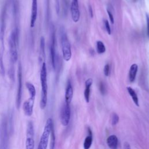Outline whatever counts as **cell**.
I'll return each mask as SVG.
<instances>
[{
    "mask_svg": "<svg viewBox=\"0 0 149 149\" xmlns=\"http://www.w3.org/2000/svg\"><path fill=\"white\" fill-rule=\"evenodd\" d=\"M40 81L41 86V97L40 100V108L44 109L47 104V95H48V84H47V72L45 63L44 62L41 66L40 72Z\"/></svg>",
    "mask_w": 149,
    "mask_h": 149,
    "instance_id": "obj_1",
    "label": "cell"
},
{
    "mask_svg": "<svg viewBox=\"0 0 149 149\" xmlns=\"http://www.w3.org/2000/svg\"><path fill=\"white\" fill-rule=\"evenodd\" d=\"M18 31L16 29H13L10 34L9 37V46L10 61L15 63L18 58L17 45H18Z\"/></svg>",
    "mask_w": 149,
    "mask_h": 149,
    "instance_id": "obj_2",
    "label": "cell"
},
{
    "mask_svg": "<svg viewBox=\"0 0 149 149\" xmlns=\"http://www.w3.org/2000/svg\"><path fill=\"white\" fill-rule=\"evenodd\" d=\"M53 126L54 124L52 119V118H49L46 121L37 149H47L51 132Z\"/></svg>",
    "mask_w": 149,
    "mask_h": 149,
    "instance_id": "obj_3",
    "label": "cell"
},
{
    "mask_svg": "<svg viewBox=\"0 0 149 149\" xmlns=\"http://www.w3.org/2000/svg\"><path fill=\"white\" fill-rule=\"evenodd\" d=\"M61 45L63 58L66 61H69L72 57L70 44L66 33L63 31L61 33Z\"/></svg>",
    "mask_w": 149,
    "mask_h": 149,
    "instance_id": "obj_4",
    "label": "cell"
},
{
    "mask_svg": "<svg viewBox=\"0 0 149 149\" xmlns=\"http://www.w3.org/2000/svg\"><path fill=\"white\" fill-rule=\"evenodd\" d=\"M34 126L31 121H29L26 131V149H34Z\"/></svg>",
    "mask_w": 149,
    "mask_h": 149,
    "instance_id": "obj_5",
    "label": "cell"
},
{
    "mask_svg": "<svg viewBox=\"0 0 149 149\" xmlns=\"http://www.w3.org/2000/svg\"><path fill=\"white\" fill-rule=\"evenodd\" d=\"M70 119V108L69 104L65 102L61 108L60 112V119L63 126H66L68 125Z\"/></svg>",
    "mask_w": 149,
    "mask_h": 149,
    "instance_id": "obj_6",
    "label": "cell"
},
{
    "mask_svg": "<svg viewBox=\"0 0 149 149\" xmlns=\"http://www.w3.org/2000/svg\"><path fill=\"white\" fill-rule=\"evenodd\" d=\"M17 79H18V86L17 91L16 95V107L19 109L21 101H22V69L20 63H19L18 70H17Z\"/></svg>",
    "mask_w": 149,
    "mask_h": 149,
    "instance_id": "obj_7",
    "label": "cell"
},
{
    "mask_svg": "<svg viewBox=\"0 0 149 149\" xmlns=\"http://www.w3.org/2000/svg\"><path fill=\"white\" fill-rule=\"evenodd\" d=\"M72 19L74 22H77L80 19V10L78 0H72L70 6Z\"/></svg>",
    "mask_w": 149,
    "mask_h": 149,
    "instance_id": "obj_8",
    "label": "cell"
},
{
    "mask_svg": "<svg viewBox=\"0 0 149 149\" xmlns=\"http://www.w3.org/2000/svg\"><path fill=\"white\" fill-rule=\"evenodd\" d=\"M34 101L35 98L30 97V98L23 103V109L26 115L30 116L33 114Z\"/></svg>",
    "mask_w": 149,
    "mask_h": 149,
    "instance_id": "obj_9",
    "label": "cell"
},
{
    "mask_svg": "<svg viewBox=\"0 0 149 149\" xmlns=\"http://www.w3.org/2000/svg\"><path fill=\"white\" fill-rule=\"evenodd\" d=\"M38 4L37 0H32L31 9V16H30V27H33L35 25L37 14H38Z\"/></svg>",
    "mask_w": 149,
    "mask_h": 149,
    "instance_id": "obj_10",
    "label": "cell"
},
{
    "mask_svg": "<svg viewBox=\"0 0 149 149\" xmlns=\"http://www.w3.org/2000/svg\"><path fill=\"white\" fill-rule=\"evenodd\" d=\"M6 122L3 120L2 125V132H1V142H2V149H6L7 141H8V134H7V127Z\"/></svg>",
    "mask_w": 149,
    "mask_h": 149,
    "instance_id": "obj_11",
    "label": "cell"
},
{
    "mask_svg": "<svg viewBox=\"0 0 149 149\" xmlns=\"http://www.w3.org/2000/svg\"><path fill=\"white\" fill-rule=\"evenodd\" d=\"M73 87L71 84V83L70 81H68L66 88V91H65V102L67 104H70L72 98H73Z\"/></svg>",
    "mask_w": 149,
    "mask_h": 149,
    "instance_id": "obj_12",
    "label": "cell"
},
{
    "mask_svg": "<svg viewBox=\"0 0 149 149\" xmlns=\"http://www.w3.org/2000/svg\"><path fill=\"white\" fill-rule=\"evenodd\" d=\"M50 55H51V61L52 66L54 69H55L56 67V52H55V37L54 36L52 37V40L50 45Z\"/></svg>",
    "mask_w": 149,
    "mask_h": 149,
    "instance_id": "obj_13",
    "label": "cell"
},
{
    "mask_svg": "<svg viewBox=\"0 0 149 149\" xmlns=\"http://www.w3.org/2000/svg\"><path fill=\"white\" fill-rule=\"evenodd\" d=\"M93 83V79L91 78L88 79L85 82V90L84 92V95L85 100L87 102H89L90 95V87Z\"/></svg>",
    "mask_w": 149,
    "mask_h": 149,
    "instance_id": "obj_14",
    "label": "cell"
},
{
    "mask_svg": "<svg viewBox=\"0 0 149 149\" xmlns=\"http://www.w3.org/2000/svg\"><path fill=\"white\" fill-rule=\"evenodd\" d=\"M108 146L111 149H117L118 144V140L115 135H111L109 136L107 140Z\"/></svg>",
    "mask_w": 149,
    "mask_h": 149,
    "instance_id": "obj_15",
    "label": "cell"
},
{
    "mask_svg": "<svg viewBox=\"0 0 149 149\" xmlns=\"http://www.w3.org/2000/svg\"><path fill=\"white\" fill-rule=\"evenodd\" d=\"M137 71H138L137 65L136 63L132 65L129 72V79L130 82H133L134 81Z\"/></svg>",
    "mask_w": 149,
    "mask_h": 149,
    "instance_id": "obj_16",
    "label": "cell"
},
{
    "mask_svg": "<svg viewBox=\"0 0 149 149\" xmlns=\"http://www.w3.org/2000/svg\"><path fill=\"white\" fill-rule=\"evenodd\" d=\"M45 38L41 37L40 43V54H39V62H42L45 59Z\"/></svg>",
    "mask_w": 149,
    "mask_h": 149,
    "instance_id": "obj_17",
    "label": "cell"
},
{
    "mask_svg": "<svg viewBox=\"0 0 149 149\" xmlns=\"http://www.w3.org/2000/svg\"><path fill=\"white\" fill-rule=\"evenodd\" d=\"M127 91H128L129 95H130L133 101H134V104L137 106H139V99H138L137 95L136 93L135 92V91L132 88H131L130 87H127Z\"/></svg>",
    "mask_w": 149,
    "mask_h": 149,
    "instance_id": "obj_18",
    "label": "cell"
},
{
    "mask_svg": "<svg viewBox=\"0 0 149 149\" xmlns=\"http://www.w3.org/2000/svg\"><path fill=\"white\" fill-rule=\"evenodd\" d=\"M26 86L29 91L30 97L35 98L36 95V88H35L34 86L30 82L27 81L26 83Z\"/></svg>",
    "mask_w": 149,
    "mask_h": 149,
    "instance_id": "obj_19",
    "label": "cell"
},
{
    "mask_svg": "<svg viewBox=\"0 0 149 149\" xmlns=\"http://www.w3.org/2000/svg\"><path fill=\"white\" fill-rule=\"evenodd\" d=\"M55 146V135L54 126L52 128L51 134H50V145L49 149H54Z\"/></svg>",
    "mask_w": 149,
    "mask_h": 149,
    "instance_id": "obj_20",
    "label": "cell"
},
{
    "mask_svg": "<svg viewBox=\"0 0 149 149\" xmlns=\"http://www.w3.org/2000/svg\"><path fill=\"white\" fill-rule=\"evenodd\" d=\"M106 48L104 43L101 41L97 42V51L100 54H102L105 52Z\"/></svg>",
    "mask_w": 149,
    "mask_h": 149,
    "instance_id": "obj_21",
    "label": "cell"
},
{
    "mask_svg": "<svg viewBox=\"0 0 149 149\" xmlns=\"http://www.w3.org/2000/svg\"><path fill=\"white\" fill-rule=\"evenodd\" d=\"M92 139H92L91 134H89L85 138L84 144H83L84 149H89L90 148L92 144V140H93Z\"/></svg>",
    "mask_w": 149,
    "mask_h": 149,
    "instance_id": "obj_22",
    "label": "cell"
},
{
    "mask_svg": "<svg viewBox=\"0 0 149 149\" xmlns=\"http://www.w3.org/2000/svg\"><path fill=\"white\" fill-rule=\"evenodd\" d=\"M0 73L2 75H4L5 74V68L3 63L2 54L1 52H0Z\"/></svg>",
    "mask_w": 149,
    "mask_h": 149,
    "instance_id": "obj_23",
    "label": "cell"
},
{
    "mask_svg": "<svg viewBox=\"0 0 149 149\" xmlns=\"http://www.w3.org/2000/svg\"><path fill=\"white\" fill-rule=\"evenodd\" d=\"M119 122V116L117 114L113 113L111 117V122L112 125H115Z\"/></svg>",
    "mask_w": 149,
    "mask_h": 149,
    "instance_id": "obj_24",
    "label": "cell"
},
{
    "mask_svg": "<svg viewBox=\"0 0 149 149\" xmlns=\"http://www.w3.org/2000/svg\"><path fill=\"white\" fill-rule=\"evenodd\" d=\"M104 24H105V29H106V30H107L108 34H111V30L110 25H109V23L108 21L107 20H105L104 21Z\"/></svg>",
    "mask_w": 149,
    "mask_h": 149,
    "instance_id": "obj_25",
    "label": "cell"
},
{
    "mask_svg": "<svg viewBox=\"0 0 149 149\" xmlns=\"http://www.w3.org/2000/svg\"><path fill=\"white\" fill-rule=\"evenodd\" d=\"M104 73L105 76H108L109 74V65L108 64H106L104 68Z\"/></svg>",
    "mask_w": 149,
    "mask_h": 149,
    "instance_id": "obj_26",
    "label": "cell"
},
{
    "mask_svg": "<svg viewBox=\"0 0 149 149\" xmlns=\"http://www.w3.org/2000/svg\"><path fill=\"white\" fill-rule=\"evenodd\" d=\"M107 13H108V15L109 16V20H110V22L112 24H113V22H114V19H113V15L112 13H111V12L109 10H107Z\"/></svg>",
    "mask_w": 149,
    "mask_h": 149,
    "instance_id": "obj_27",
    "label": "cell"
},
{
    "mask_svg": "<svg viewBox=\"0 0 149 149\" xmlns=\"http://www.w3.org/2000/svg\"><path fill=\"white\" fill-rule=\"evenodd\" d=\"M100 90L101 92L102 93V94H104L105 93V87H104V85L102 82H101V83L100 84Z\"/></svg>",
    "mask_w": 149,
    "mask_h": 149,
    "instance_id": "obj_28",
    "label": "cell"
},
{
    "mask_svg": "<svg viewBox=\"0 0 149 149\" xmlns=\"http://www.w3.org/2000/svg\"><path fill=\"white\" fill-rule=\"evenodd\" d=\"M146 19H147V33L149 36V16L146 15Z\"/></svg>",
    "mask_w": 149,
    "mask_h": 149,
    "instance_id": "obj_29",
    "label": "cell"
},
{
    "mask_svg": "<svg viewBox=\"0 0 149 149\" xmlns=\"http://www.w3.org/2000/svg\"><path fill=\"white\" fill-rule=\"evenodd\" d=\"M88 10H89V13H90V17H93V9L91 6L90 5L89 8H88Z\"/></svg>",
    "mask_w": 149,
    "mask_h": 149,
    "instance_id": "obj_30",
    "label": "cell"
},
{
    "mask_svg": "<svg viewBox=\"0 0 149 149\" xmlns=\"http://www.w3.org/2000/svg\"><path fill=\"white\" fill-rule=\"evenodd\" d=\"M124 149H131L130 146L128 143L125 142L124 143Z\"/></svg>",
    "mask_w": 149,
    "mask_h": 149,
    "instance_id": "obj_31",
    "label": "cell"
}]
</instances>
